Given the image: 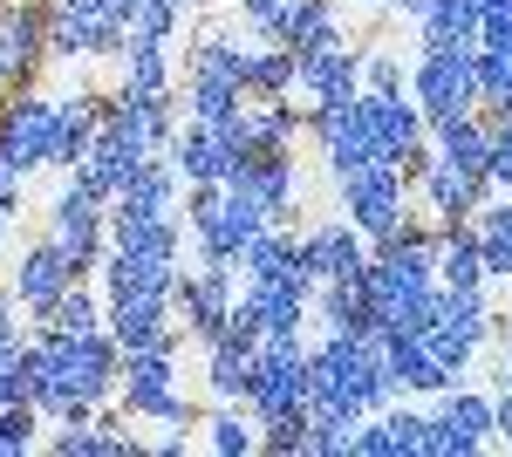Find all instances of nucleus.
I'll return each mask as SVG.
<instances>
[{
  "mask_svg": "<svg viewBox=\"0 0 512 457\" xmlns=\"http://www.w3.org/2000/svg\"><path fill=\"white\" fill-rule=\"evenodd\" d=\"M123 382V342L110 328L96 335H28V403L55 423H96V410L117 396Z\"/></svg>",
  "mask_w": 512,
  "mask_h": 457,
  "instance_id": "obj_1",
  "label": "nucleus"
},
{
  "mask_svg": "<svg viewBox=\"0 0 512 457\" xmlns=\"http://www.w3.org/2000/svg\"><path fill=\"white\" fill-rule=\"evenodd\" d=\"M308 376H315V396L328 403H342L355 417H376V410H390L396 389L383 376V328H328V342L308 348Z\"/></svg>",
  "mask_w": 512,
  "mask_h": 457,
  "instance_id": "obj_2",
  "label": "nucleus"
},
{
  "mask_svg": "<svg viewBox=\"0 0 512 457\" xmlns=\"http://www.w3.org/2000/svg\"><path fill=\"white\" fill-rule=\"evenodd\" d=\"M185 226L198 239V260H233L267 232V212L246 205L233 185H192V205H185Z\"/></svg>",
  "mask_w": 512,
  "mask_h": 457,
  "instance_id": "obj_3",
  "label": "nucleus"
},
{
  "mask_svg": "<svg viewBox=\"0 0 512 457\" xmlns=\"http://www.w3.org/2000/svg\"><path fill=\"white\" fill-rule=\"evenodd\" d=\"M315 396V376H308V348L301 335H267L253 348V389H246V410L267 417H301Z\"/></svg>",
  "mask_w": 512,
  "mask_h": 457,
  "instance_id": "obj_4",
  "label": "nucleus"
},
{
  "mask_svg": "<svg viewBox=\"0 0 512 457\" xmlns=\"http://www.w3.org/2000/svg\"><path fill=\"white\" fill-rule=\"evenodd\" d=\"M123 417H151L164 430H192V403L178 396V362L171 348H137L123 355V382H117Z\"/></svg>",
  "mask_w": 512,
  "mask_h": 457,
  "instance_id": "obj_5",
  "label": "nucleus"
},
{
  "mask_svg": "<svg viewBox=\"0 0 512 457\" xmlns=\"http://www.w3.org/2000/svg\"><path fill=\"white\" fill-rule=\"evenodd\" d=\"M410 96H417V110L431 116H465L478 110L485 96H478V48H424L417 55V69H410Z\"/></svg>",
  "mask_w": 512,
  "mask_h": 457,
  "instance_id": "obj_6",
  "label": "nucleus"
},
{
  "mask_svg": "<svg viewBox=\"0 0 512 457\" xmlns=\"http://www.w3.org/2000/svg\"><path fill=\"white\" fill-rule=\"evenodd\" d=\"M233 301H239V267H233V260H198V267L178 273V287H171V307H178L185 335H198L205 348L226 335Z\"/></svg>",
  "mask_w": 512,
  "mask_h": 457,
  "instance_id": "obj_7",
  "label": "nucleus"
},
{
  "mask_svg": "<svg viewBox=\"0 0 512 457\" xmlns=\"http://www.w3.org/2000/svg\"><path fill=\"white\" fill-rule=\"evenodd\" d=\"M48 232L62 239V253L76 260V273L103 267V253H110V198H96L69 171V185L55 191V205H48Z\"/></svg>",
  "mask_w": 512,
  "mask_h": 457,
  "instance_id": "obj_8",
  "label": "nucleus"
},
{
  "mask_svg": "<svg viewBox=\"0 0 512 457\" xmlns=\"http://www.w3.org/2000/svg\"><path fill=\"white\" fill-rule=\"evenodd\" d=\"M485 335H492L485 287H437V314H431V328H424V342H431L437 362L472 369V355L485 348Z\"/></svg>",
  "mask_w": 512,
  "mask_h": 457,
  "instance_id": "obj_9",
  "label": "nucleus"
},
{
  "mask_svg": "<svg viewBox=\"0 0 512 457\" xmlns=\"http://www.w3.org/2000/svg\"><path fill=\"white\" fill-rule=\"evenodd\" d=\"M335 198H342L349 226L369 232V246L403 226V171H396V164H362L349 178H335Z\"/></svg>",
  "mask_w": 512,
  "mask_h": 457,
  "instance_id": "obj_10",
  "label": "nucleus"
},
{
  "mask_svg": "<svg viewBox=\"0 0 512 457\" xmlns=\"http://www.w3.org/2000/svg\"><path fill=\"white\" fill-rule=\"evenodd\" d=\"M485 437H499V423H492V396H478V389H437V410H431V444L424 457H478L485 451Z\"/></svg>",
  "mask_w": 512,
  "mask_h": 457,
  "instance_id": "obj_11",
  "label": "nucleus"
},
{
  "mask_svg": "<svg viewBox=\"0 0 512 457\" xmlns=\"http://www.w3.org/2000/svg\"><path fill=\"white\" fill-rule=\"evenodd\" d=\"M76 280H82V273H76V260L62 253V239H55V232L28 239V246H21V260L7 267V287H14V301L28 307L35 321H48V307L62 301Z\"/></svg>",
  "mask_w": 512,
  "mask_h": 457,
  "instance_id": "obj_12",
  "label": "nucleus"
},
{
  "mask_svg": "<svg viewBox=\"0 0 512 457\" xmlns=\"http://www.w3.org/2000/svg\"><path fill=\"white\" fill-rule=\"evenodd\" d=\"M0 144L21 157V171H55V144H62V96H21L0 116Z\"/></svg>",
  "mask_w": 512,
  "mask_h": 457,
  "instance_id": "obj_13",
  "label": "nucleus"
},
{
  "mask_svg": "<svg viewBox=\"0 0 512 457\" xmlns=\"http://www.w3.org/2000/svg\"><path fill=\"white\" fill-rule=\"evenodd\" d=\"M103 130H110V137H123L137 157H164L171 130H178V110H171V96L117 89V103H103Z\"/></svg>",
  "mask_w": 512,
  "mask_h": 457,
  "instance_id": "obj_14",
  "label": "nucleus"
},
{
  "mask_svg": "<svg viewBox=\"0 0 512 457\" xmlns=\"http://www.w3.org/2000/svg\"><path fill=\"white\" fill-rule=\"evenodd\" d=\"M164 157H171V171H178L185 185H233L239 164H246V157H239L212 123H192V116H185V130H171Z\"/></svg>",
  "mask_w": 512,
  "mask_h": 457,
  "instance_id": "obj_15",
  "label": "nucleus"
},
{
  "mask_svg": "<svg viewBox=\"0 0 512 457\" xmlns=\"http://www.w3.org/2000/svg\"><path fill=\"white\" fill-rule=\"evenodd\" d=\"M103 314H110V335L123 342V355H137V348H178V307H171V294H110L103 301Z\"/></svg>",
  "mask_w": 512,
  "mask_h": 457,
  "instance_id": "obj_16",
  "label": "nucleus"
},
{
  "mask_svg": "<svg viewBox=\"0 0 512 457\" xmlns=\"http://www.w3.org/2000/svg\"><path fill=\"white\" fill-rule=\"evenodd\" d=\"M383 376H390L396 396H437V389H451L465 369L437 362L424 335H383Z\"/></svg>",
  "mask_w": 512,
  "mask_h": 457,
  "instance_id": "obj_17",
  "label": "nucleus"
},
{
  "mask_svg": "<svg viewBox=\"0 0 512 457\" xmlns=\"http://www.w3.org/2000/svg\"><path fill=\"white\" fill-rule=\"evenodd\" d=\"M294 89L308 103H349V96H362V55L349 41L342 48H301L294 55Z\"/></svg>",
  "mask_w": 512,
  "mask_h": 457,
  "instance_id": "obj_18",
  "label": "nucleus"
},
{
  "mask_svg": "<svg viewBox=\"0 0 512 457\" xmlns=\"http://www.w3.org/2000/svg\"><path fill=\"white\" fill-rule=\"evenodd\" d=\"M233 191L246 198V205H260V212H267V226H280V219L301 205V171H294V151L246 157V164H239V178H233Z\"/></svg>",
  "mask_w": 512,
  "mask_h": 457,
  "instance_id": "obj_19",
  "label": "nucleus"
},
{
  "mask_svg": "<svg viewBox=\"0 0 512 457\" xmlns=\"http://www.w3.org/2000/svg\"><path fill=\"white\" fill-rule=\"evenodd\" d=\"M301 267L315 280H342V273L369 267V232H355L349 219H328V226L301 232Z\"/></svg>",
  "mask_w": 512,
  "mask_h": 457,
  "instance_id": "obj_20",
  "label": "nucleus"
},
{
  "mask_svg": "<svg viewBox=\"0 0 512 457\" xmlns=\"http://www.w3.org/2000/svg\"><path fill=\"white\" fill-rule=\"evenodd\" d=\"M178 171H171V157H144L137 171H130V185L110 198V212H123V219H171L178 212Z\"/></svg>",
  "mask_w": 512,
  "mask_h": 457,
  "instance_id": "obj_21",
  "label": "nucleus"
},
{
  "mask_svg": "<svg viewBox=\"0 0 512 457\" xmlns=\"http://www.w3.org/2000/svg\"><path fill=\"white\" fill-rule=\"evenodd\" d=\"M485 246L472 219H437V287H485Z\"/></svg>",
  "mask_w": 512,
  "mask_h": 457,
  "instance_id": "obj_22",
  "label": "nucleus"
},
{
  "mask_svg": "<svg viewBox=\"0 0 512 457\" xmlns=\"http://www.w3.org/2000/svg\"><path fill=\"white\" fill-rule=\"evenodd\" d=\"M431 151L444 164H458V171H492V123L478 110L465 116H437L431 123Z\"/></svg>",
  "mask_w": 512,
  "mask_h": 457,
  "instance_id": "obj_23",
  "label": "nucleus"
},
{
  "mask_svg": "<svg viewBox=\"0 0 512 457\" xmlns=\"http://www.w3.org/2000/svg\"><path fill=\"white\" fill-rule=\"evenodd\" d=\"M41 48H48V21L35 7H0V89L28 76Z\"/></svg>",
  "mask_w": 512,
  "mask_h": 457,
  "instance_id": "obj_24",
  "label": "nucleus"
},
{
  "mask_svg": "<svg viewBox=\"0 0 512 457\" xmlns=\"http://www.w3.org/2000/svg\"><path fill=\"white\" fill-rule=\"evenodd\" d=\"M178 273H185L178 260H144V253L110 246V253H103V294H171Z\"/></svg>",
  "mask_w": 512,
  "mask_h": 457,
  "instance_id": "obj_25",
  "label": "nucleus"
},
{
  "mask_svg": "<svg viewBox=\"0 0 512 457\" xmlns=\"http://www.w3.org/2000/svg\"><path fill=\"white\" fill-rule=\"evenodd\" d=\"M478 28H485L478 0H431L417 14V41L424 48H478Z\"/></svg>",
  "mask_w": 512,
  "mask_h": 457,
  "instance_id": "obj_26",
  "label": "nucleus"
},
{
  "mask_svg": "<svg viewBox=\"0 0 512 457\" xmlns=\"http://www.w3.org/2000/svg\"><path fill=\"white\" fill-rule=\"evenodd\" d=\"M137 164H144V157L130 151L123 137H110V130H96V144H89V157L76 164V178H82L89 191H96V198H117V191L130 185V171H137Z\"/></svg>",
  "mask_w": 512,
  "mask_h": 457,
  "instance_id": "obj_27",
  "label": "nucleus"
},
{
  "mask_svg": "<svg viewBox=\"0 0 512 457\" xmlns=\"http://www.w3.org/2000/svg\"><path fill=\"white\" fill-rule=\"evenodd\" d=\"M205 389H212L219 403H246V389H253V348L212 342L205 348Z\"/></svg>",
  "mask_w": 512,
  "mask_h": 457,
  "instance_id": "obj_28",
  "label": "nucleus"
},
{
  "mask_svg": "<svg viewBox=\"0 0 512 457\" xmlns=\"http://www.w3.org/2000/svg\"><path fill=\"white\" fill-rule=\"evenodd\" d=\"M294 267H301V239L280 232V226H267L246 253H239V273H246V280H287Z\"/></svg>",
  "mask_w": 512,
  "mask_h": 457,
  "instance_id": "obj_29",
  "label": "nucleus"
},
{
  "mask_svg": "<svg viewBox=\"0 0 512 457\" xmlns=\"http://www.w3.org/2000/svg\"><path fill=\"white\" fill-rule=\"evenodd\" d=\"M123 89L178 96V89H171V41H130V48H123Z\"/></svg>",
  "mask_w": 512,
  "mask_h": 457,
  "instance_id": "obj_30",
  "label": "nucleus"
},
{
  "mask_svg": "<svg viewBox=\"0 0 512 457\" xmlns=\"http://www.w3.org/2000/svg\"><path fill=\"white\" fill-rule=\"evenodd\" d=\"M472 226H478V246H485V273L492 280H512V191H499Z\"/></svg>",
  "mask_w": 512,
  "mask_h": 457,
  "instance_id": "obj_31",
  "label": "nucleus"
},
{
  "mask_svg": "<svg viewBox=\"0 0 512 457\" xmlns=\"http://www.w3.org/2000/svg\"><path fill=\"white\" fill-rule=\"evenodd\" d=\"M294 89V48H274V41L253 35L246 48V96H287Z\"/></svg>",
  "mask_w": 512,
  "mask_h": 457,
  "instance_id": "obj_32",
  "label": "nucleus"
},
{
  "mask_svg": "<svg viewBox=\"0 0 512 457\" xmlns=\"http://www.w3.org/2000/svg\"><path fill=\"white\" fill-rule=\"evenodd\" d=\"M239 103H246V89L233 76H198L192 69V82H185V116L192 123H226Z\"/></svg>",
  "mask_w": 512,
  "mask_h": 457,
  "instance_id": "obj_33",
  "label": "nucleus"
},
{
  "mask_svg": "<svg viewBox=\"0 0 512 457\" xmlns=\"http://www.w3.org/2000/svg\"><path fill=\"white\" fill-rule=\"evenodd\" d=\"M355 410L328 403V396H308V451H328V457H349V430H355Z\"/></svg>",
  "mask_w": 512,
  "mask_h": 457,
  "instance_id": "obj_34",
  "label": "nucleus"
},
{
  "mask_svg": "<svg viewBox=\"0 0 512 457\" xmlns=\"http://www.w3.org/2000/svg\"><path fill=\"white\" fill-rule=\"evenodd\" d=\"M103 321H110V314H103V301H96V294H89V287L76 280L62 301L48 307V321H41V328H55V335H96Z\"/></svg>",
  "mask_w": 512,
  "mask_h": 457,
  "instance_id": "obj_35",
  "label": "nucleus"
},
{
  "mask_svg": "<svg viewBox=\"0 0 512 457\" xmlns=\"http://www.w3.org/2000/svg\"><path fill=\"white\" fill-rule=\"evenodd\" d=\"M478 96H485V116L512 110V48H478Z\"/></svg>",
  "mask_w": 512,
  "mask_h": 457,
  "instance_id": "obj_36",
  "label": "nucleus"
},
{
  "mask_svg": "<svg viewBox=\"0 0 512 457\" xmlns=\"http://www.w3.org/2000/svg\"><path fill=\"white\" fill-rule=\"evenodd\" d=\"M205 444H212L219 457H246V451H260V417H253V410H246V417H239V410H219V417L205 423Z\"/></svg>",
  "mask_w": 512,
  "mask_h": 457,
  "instance_id": "obj_37",
  "label": "nucleus"
},
{
  "mask_svg": "<svg viewBox=\"0 0 512 457\" xmlns=\"http://www.w3.org/2000/svg\"><path fill=\"white\" fill-rule=\"evenodd\" d=\"M383 417H390V430H396V457H424V444H431V410L390 403Z\"/></svg>",
  "mask_w": 512,
  "mask_h": 457,
  "instance_id": "obj_38",
  "label": "nucleus"
},
{
  "mask_svg": "<svg viewBox=\"0 0 512 457\" xmlns=\"http://www.w3.org/2000/svg\"><path fill=\"white\" fill-rule=\"evenodd\" d=\"M28 403V342H0V410Z\"/></svg>",
  "mask_w": 512,
  "mask_h": 457,
  "instance_id": "obj_39",
  "label": "nucleus"
},
{
  "mask_svg": "<svg viewBox=\"0 0 512 457\" xmlns=\"http://www.w3.org/2000/svg\"><path fill=\"white\" fill-rule=\"evenodd\" d=\"M35 430H41V410H35V403H14V410H0V444H7V457L35 451Z\"/></svg>",
  "mask_w": 512,
  "mask_h": 457,
  "instance_id": "obj_40",
  "label": "nucleus"
},
{
  "mask_svg": "<svg viewBox=\"0 0 512 457\" xmlns=\"http://www.w3.org/2000/svg\"><path fill=\"white\" fill-rule=\"evenodd\" d=\"M349 451L355 457H396V430H390V417L376 410V417H362L349 430Z\"/></svg>",
  "mask_w": 512,
  "mask_h": 457,
  "instance_id": "obj_41",
  "label": "nucleus"
},
{
  "mask_svg": "<svg viewBox=\"0 0 512 457\" xmlns=\"http://www.w3.org/2000/svg\"><path fill=\"white\" fill-rule=\"evenodd\" d=\"M362 89H369V96H403V62H396L390 48L362 55Z\"/></svg>",
  "mask_w": 512,
  "mask_h": 457,
  "instance_id": "obj_42",
  "label": "nucleus"
},
{
  "mask_svg": "<svg viewBox=\"0 0 512 457\" xmlns=\"http://www.w3.org/2000/svg\"><path fill=\"white\" fill-rule=\"evenodd\" d=\"M171 35H178V14L158 7V0H144V7L130 14V41H171Z\"/></svg>",
  "mask_w": 512,
  "mask_h": 457,
  "instance_id": "obj_43",
  "label": "nucleus"
},
{
  "mask_svg": "<svg viewBox=\"0 0 512 457\" xmlns=\"http://www.w3.org/2000/svg\"><path fill=\"white\" fill-rule=\"evenodd\" d=\"M485 28H478V48H512V0H478Z\"/></svg>",
  "mask_w": 512,
  "mask_h": 457,
  "instance_id": "obj_44",
  "label": "nucleus"
},
{
  "mask_svg": "<svg viewBox=\"0 0 512 457\" xmlns=\"http://www.w3.org/2000/svg\"><path fill=\"white\" fill-rule=\"evenodd\" d=\"M492 123V185L512 191V116H485Z\"/></svg>",
  "mask_w": 512,
  "mask_h": 457,
  "instance_id": "obj_45",
  "label": "nucleus"
},
{
  "mask_svg": "<svg viewBox=\"0 0 512 457\" xmlns=\"http://www.w3.org/2000/svg\"><path fill=\"white\" fill-rule=\"evenodd\" d=\"M21 191H28V171H21V157L0 144V198H14V205H21Z\"/></svg>",
  "mask_w": 512,
  "mask_h": 457,
  "instance_id": "obj_46",
  "label": "nucleus"
},
{
  "mask_svg": "<svg viewBox=\"0 0 512 457\" xmlns=\"http://www.w3.org/2000/svg\"><path fill=\"white\" fill-rule=\"evenodd\" d=\"M21 314H28V307L14 301V287H0V342H28V335H21Z\"/></svg>",
  "mask_w": 512,
  "mask_h": 457,
  "instance_id": "obj_47",
  "label": "nucleus"
},
{
  "mask_svg": "<svg viewBox=\"0 0 512 457\" xmlns=\"http://www.w3.org/2000/svg\"><path fill=\"white\" fill-rule=\"evenodd\" d=\"M280 7H287V0H239V21H246V28H253V35H260V28H267V21H274Z\"/></svg>",
  "mask_w": 512,
  "mask_h": 457,
  "instance_id": "obj_48",
  "label": "nucleus"
},
{
  "mask_svg": "<svg viewBox=\"0 0 512 457\" xmlns=\"http://www.w3.org/2000/svg\"><path fill=\"white\" fill-rule=\"evenodd\" d=\"M492 423H499V437L512 444V382H506V396H492Z\"/></svg>",
  "mask_w": 512,
  "mask_h": 457,
  "instance_id": "obj_49",
  "label": "nucleus"
},
{
  "mask_svg": "<svg viewBox=\"0 0 512 457\" xmlns=\"http://www.w3.org/2000/svg\"><path fill=\"white\" fill-rule=\"evenodd\" d=\"M14 212H21V205H14V198H0V246H7V226H14Z\"/></svg>",
  "mask_w": 512,
  "mask_h": 457,
  "instance_id": "obj_50",
  "label": "nucleus"
},
{
  "mask_svg": "<svg viewBox=\"0 0 512 457\" xmlns=\"http://www.w3.org/2000/svg\"><path fill=\"white\" fill-rule=\"evenodd\" d=\"M390 7H403V14H410V21H417V14H424V7H431V0H390Z\"/></svg>",
  "mask_w": 512,
  "mask_h": 457,
  "instance_id": "obj_51",
  "label": "nucleus"
},
{
  "mask_svg": "<svg viewBox=\"0 0 512 457\" xmlns=\"http://www.w3.org/2000/svg\"><path fill=\"white\" fill-rule=\"evenodd\" d=\"M158 7H171V14H185V7H192V0H158Z\"/></svg>",
  "mask_w": 512,
  "mask_h": 457,
  "instance_id": "obj_52",
  "label": "nucleus"
},
{
  "mask_svg": "<svg viewBox=\"0 0 512 457\" xmlns=\"http://www.w3.org/2000/svg\"><path fill=\"white\" fill-rule=\"evenodd\" d=\"M355 7H369V0H355Z\"/></svg>",
  "mask_w": 512,
  "mask_h": 457,
  "instance_id": "obj_53",
  "label": "nucleus"
}]
</instances>
